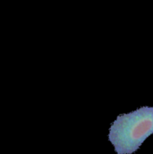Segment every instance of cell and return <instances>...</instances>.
Segmentation results:
<instances>
[{
    "label": "cell",
    "mask_w": 153,
    "mask_h": 154,
    "mask_svg": "<svg viewBox=\"0 0 153 154\" xmlns=\"http://www.w3.org/2000/svg\"><path fill=\"white\" fill-rule=\"evenodd\" d=\"M153 134V107H141L119 115L112 123L109 140L116 154H132Z\"/></svg>",
    "instance_id": "cell-1"
}]
</instances>
